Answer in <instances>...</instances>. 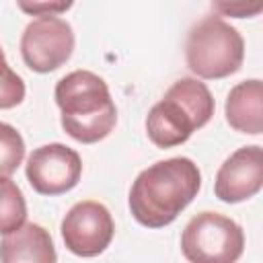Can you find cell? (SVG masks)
Segmentation results:
<instances>
[{
	"label": "cell",
	"instance_id": "1",
	"mask_svg": "<svg viewBox=\"0 0 263 263\" xmlns=\"http://www.w3.org/2000/svg\"><path fill=\"white\" fill-rule=\"evenodd\" d=\"M201 173L187 156L158 160L132 183L127 205L134 220L146 228H164L197 197Z\"/></svg>",
	"mask_w": 263,
	"mask_h": 263
},
{
	"label": "cell",
	"instance_id": "2",
	"mask_svg": "<svg viewBox=\"0 0 263 263\" xmlns=\"http://www.w3.org/2000/svg\"><path fill=\"white\" fill-rule=\"evenodd\" d=\"M55 105L64 132L80 142L95 144L105 140L117 123V107L107 82L90 70H74L58 80Z\"/></svg>",
	"mask_w": 263,
	"mask_h": 263
},
{
	"label": "cell",
	"instance_id": "3",
	"mask_svg": "<svg viewBox=\"0 0 263 263\" xmlns=\"http://www.w3.org/2000/svg\"><path fill=\"white\" fill-rule=\"evenodd\" d=\"M214 97L197 78H179L146 117L148 140L158 148L185 144L191 134L214 117Z\"/></svg>",
	"mask_w": 263,
	"mask_h": 263
},
{
	"label": "cell",
	"instance_id": "4",
	"mask_svg": "<svg viewBox=\"0 0 263 263\" xmlns=\"http://www.w3.org/2000/svg\"><path fill=\"white\" fill-rule=\"evenodd\" d=\"M242 60L245 39L220 14H208L189 29L185 62L197 78L218 80L236 74Z\"/></svg>",
	"mask_w": 263,
	"mask_h": 263
},
{
	"label": "cell",
	"instance_id": "5",
	"mask_svg": "<svg viewBox=\"0 0 263 263\" xmlns=\"http://www.w3.org/2000/svg\"><path fill=\"white\" fill-rule=\"evenodd\" d=\"M245 251L240 224L218 212L193 216L181 232V253L191 263H234Z\"/></svg>",
	"mask_w": 263,
	"mask_h": 263
},
{
	"label": "cell",
	"instance_id": "6",
	"mask_svg": "<svg viewBox=\"0 0 263 263\" xmlns=\"http://www.w3.org/2000/svg\"><path fill=\"white\" fill-rule=\"evenodd\" d=\"M74 31L58 16L33 18L21 35V55L29 70L47 74L64 66L74 51Z\"/></svg>",
	"mask_w": 263,
	"mask_h": 263
},
{
	"label": "cell",
	"instance_id": "7",
	"mask_svg": "<svg viewBox=\"0 0 263 263\" xmlns=\"http://www.w3.org/2000/svg\"><path fill=\"white\" fill-rule=\"evenodd\" d=\"M62 240L78 257H97L113 240L115 224L111 212L95 199L74 203L62 220Z\"/></svg>",
	"mask_w": 263,
	"mask_h": 263
},
{
	"label": "cell",
	"instance_id": "8",
	"mask_svg": "<svg viewBox=\"0 0 263 263\" xmlns=\"http://www.w3.org/2000/svg\"><path fill=\"white\" fill-rule=\"evenodd\" d=\"M25 175L39 195H62L78 185L82 160L74 148L53 142L39 146L29 154Z\"/></svg>",
	"mask_w": 263,
	"mask_h": 263
},
{
	"label": "cell",
	"instance_id": "9",
	"mask_svg": "<svg viewBox=\"0 0 263 263\" xmlns=\"http://www.w3.org/2000/svg\"><path fill=\"white\" fill-rule=\"evenodd\" d=\"M263 187V150L261 146H242L234 150L218 168L214 193L224 203H240L255 197Z\"/></svg>",
	"mask_w": 263,
	"mask_h": 263
},
{
	"label": "cell",
	"instance_id": "10",
	"mask_svg": "<svg viewBox=\"0 0 263 263\" xmlns=\"http://www.w3.org/2000/svg\"><path fill=\"white\" fill-rule=\"evenodd\" d=\"M0 261L2 263H53L58 253L51 234L33 222L21 224L16 230L4 234L0 240Z\"/></svg>",
	"mask_w": 263,
	"mask_h": 263
},
{
	"label": "cell",
	"instance_id": "11",
	"mask_svg": "<svg viewBox=\"0 0 263 263\" xmlns=\"http://www.w3.org/2000/svg\"><path fill=\"white\" fill-rule=\"evenodd\" d=\"M226 121L232 129L249 136L263 132V84L259 78H249L234 84L224 105Z\"/></svg>",
	"mask_w": 263,
	"mask_h": 263
},
{
	"label": "cell",
	"instance_id": "12",
	"mask_svg": "<svg viewBox=\"0 0 263 263\" xmlns=\"http://www.w3.org/2000/svg\"><path fill=\"white\" fill-rule=\"evenodd\" d=\"M27 220V201L10 177H0V234L16 230Z\"/></svg>",
	"mask_w": 263,
	"mask_h": 263
},
{
	"label": "cell",
	"instance_id": "13",
	"mask_svg": "<svg viewBox=\"0 0 263 263\" xmlns=\"http://www.w3.org/2000/svg\"><path fill=\"white\" fill-rule=\"evenodd\" d=\"M25 158V140L10 123L0 121V177H10Z\"/></svg>",
	"mask_w": 263,
	"mask_h": 263
},
{
	"label": "cell",
	"instance_id": "14",
	"mask_svg": "<svg viewBox=\"0 0 263 263\" xmlns=\"http://www.w3.org/2000/svg\"><path fill=\"white\" fill-rule=\"evenodd\" d=\"M25 82L23 78L8 66L4 49L0 47V109H12L25 99Z\"/></svg>",
	"mask_w": 263,
	"mask_h": 263
},
{
	"label": "cell",
	"instance_id": "15",
	"mask_svg": "<svg viewBox=\"0 0 263 263\" xmlns=\"http://www.w3.org/2000/svg\"><path fill=\"white\" fill-rule=\"evenodd\" d=\"M212 8L220 16L253 18L263 10V0H212Z\"/></svg>",
	"mask_w": 263,
	"mask_h": 263
},
{
	"label": "cell",
	"instance_id": "16",
	"mask_svg": "<svg viewBox=\"0 0 263 263\" xmlns=\"http://www.w3.org/2000/svg\"><path fill=\"white\" fill-rule=\"evenodd\" d=\"M16 4L31 16H55L70 10L74 0H16Z\"/></svg>",
	"mask_w": 263,
	"mask_h": 263
}]
</instances>
